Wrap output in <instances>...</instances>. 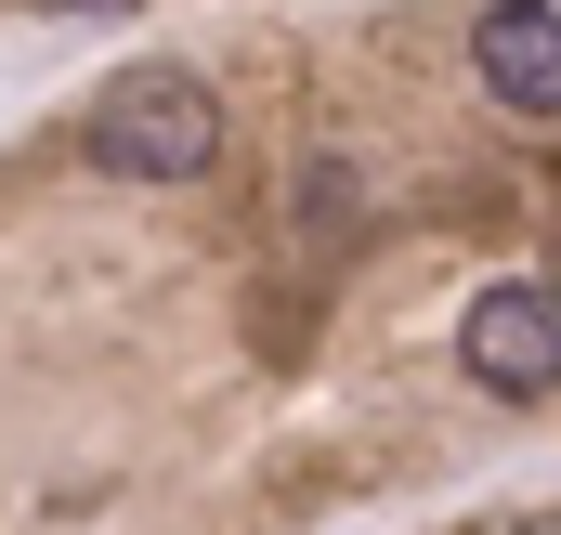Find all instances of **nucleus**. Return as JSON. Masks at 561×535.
Returning <instances> with one entry per match:
<instances>
[{
    "label": "nucleus",
    "instance_id": "20e7f679",
    "mask_svg": "<svg viewBox=\"0 0 561 535\" xmlns=\"http://www.w3.org/2000/svg\"><path fill=\"white\" fill-rule=\"evenodd\" d=\"M300 223H353V170L313 157V170H300Z\"/></svg>",
    "mask_w": 561,
    "mask_h": 535
},
{
    "label": "nucleus",
    "instance_id": "39448f33",
    "mask_svg": "<svg viewBox=\"0 0 561 535\" xmlns=\"http://www.w3.org/2000/svg\"><path fill=\"white\" fill-rule=\"evenodd\" d=\"M39 13H118V0H39Z\"/></svg>",
    "mask_w": 561,
    "mask_h": 535
},
{
    "label": "nucleus",
    "instance_id": "f257e3e1",
    "mask_svg": "<svg viewBox=\"0 0 561 535\" xmlns=\"http://www.w3.org/2000/svg\"><path fill=\"white\" fill-rule=\"evenodd\" d=\"M92 157L131 170V183H196V170L222 157V92H209L196 66H144V79H118V92L92 105Z\"/></svg>",
    "mask_w": 561,
    "mask_h": 535
},
{
    "label": "nucleus",
    "instance_id": "7ed1b4c3",
    "mask_svg": "<svg viewBox=\"0 0 561 535\" xmlns=\"http://www.w3.org/2000/svg\"><path fill=\"white\" fill-rule=\"evenodd\" d=\"M470 66L510 118H561V0H483Z\"/></svg>",
    "mask_w": 561,
    "mask_h": 535
},
{
    "label": "nucleus",
    "instance_id": "f03ea898",
    "mask_svg": "<svg viewBox=\"0 0 561 535\" xmlns=\"http://www.w3.org/2000/svg\"><path fill=\"white\" fill-rule=\"evenodd\" d=\"M457 366L483 392H549L561 379V287L549 274H496L470 314H457Z\"/></svg>",
    "mask_w": 561,
    "mask_h": 535
}]
</instances>
